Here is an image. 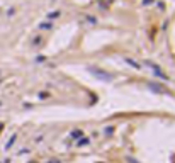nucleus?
Here are the masks:
<instances>
[{
    "label": "nucleus",
    "instance_id": "1",
    "mask_svg": "<svg viewBox=\"0 0 175 163\" xmlns=\"http://www.w3.org/2000/svg\"><path fill=\"white\" fill-rule=\"evenodd\" d=\"M88 71H90L92 75H95L97 78H101V80H106V82H112L114 80V75L112 73H107V71L99 70V68H95V66H90L88 68Z\"/></svg>",
    "mask_w": 175,
    "mask_h": 163
},
{
    "label": "nucleus",
    "instance_id": "2",
    "mask_svg": "<svg viewBox=\"0 0 175 163\" xmlns=\"http://www.w3.org/2000/svg\"><path fill=\"white\" fill-rule=\"evenodd\" d=\"M145 65H146V66H151V70H153V71H155L156 75H160L162 78H167V75H165V73L162 71V70H160V66H158V65L151 63V61H145Z\"/></svg>",
    "mask_w": 175,
    "mask_h": 163
},
{
    "label": "nucleus",
    "instance_id": "3",
    "mask_svg": "<svg viewBox=\"0 0 175 163\" xmlns=\"http://www.w3.org/2000/svg\"><path fill=\"white\" fill-rule=\"evenodd\" d=\"M126 63H129V65H133V66H135L136 70H141V65H140V63H138V61L131 60V58H126Z\"/></svg>",
    "mask_w": 175,
    "mask_h": 163
},
{
    "label": "nucleus",
    "instance_id": "4",
    "mask_svg": "<svg viewBox=\"0 0 175 163\" xmlns=\"http://www.w3.org/2000/svg\"><path fill=\"white\" fill-rule=\"evenodd\" d=\"M151 88H153V90H156V92H163V94H167V88L162 87V85H151Z\"/></svg>",
    "mask_w": 175,
    "mask_h": 163
},
{
    "label": "nucleus",
    "instance_id": "5",
    "mask_svg": "<svg viewBox=\"0 0 175 163\" xmlns=\"http://www.w3.org/2000/svg\"><path fill=\"white\" fill-rule=\"evenodd\" d=\"M72 138H73V139H78V138H82V131H73V133H72Z\"/></svg>",
    "mask_w": 175,
    "mask_h": 163
},
{
    "label": "nucleus",
    "instance_id": "6",
    "mask_svg": "<svg viewBox=\"0 0 175 163\" xmlns=\"http://www.w3.org/2000/svg\"><path fill=\"white\" fill-rule=\"evenodd\" d=\"M39 27L43 29V31H46V29H51V22H49V24H48V22H43Z\"/></svg>",
    "mask_w": 175,
    "mask_h": 163
},
{
    "label": "nucleus",
    "instance_id": "7",
    "mask_svg": "<svg viewBox=\"0 0 175 163\" xmlns=\"http://www.w3.org/2000/svg\"><path fill=\"white\" fill-rule=\"evenodd\" d=\"M14 141H15V136H12V139H10V141L7 143V146H5V148L9 149V148H10V146H12V144H14Z\"/></svg>",
    "mask_w": 175,
    "mask_h": 163
},
{
    "label": "nucleus",
    "instance_id": "8",
    "mask_svg": "<svg viewBox=\"0 0 175 163\" xmlns=\"http://www.w3.org/2000/svg\"><path fill=\"white\" fill-rule=\"evenodd\" d=\"M39 97H41V99H46L48 94H46V92H43V94H39Z\"/></svg>",
    "mask_w": 175,
    "mask_h": 163
}]
</instances>
